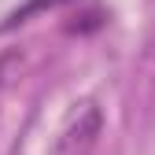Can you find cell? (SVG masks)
<instances>
[{
    "label": "cell",
    "mask_w": 155,
    "mask_h": 155,
    "mask_svg": "<svg viewBox=\"0 0 155 155\" xmlns=\"http://www.w3.org/2000/svg\"><path fill=\"white\" fill-rule=\"evenodd\" d=\"M55 4H67V0H26L22 8H15V11H11V18H8L0 30H8V26H15V22H22V18H30L33 11H48V8H55Z\"/></svg>",
    "instance_id": "cell-2"
},
{
    "label": "cell",
    "mask_w": 155,
    "mask_h": 155,
    "mask_svg": "<svg viewBox=\"0 0 155 155\" xmlns=\"http://www.w3.org/2000/svg\"><path fill=\"white\" fill-rule=\"evenodd\" d=\"M96 133H100V111H96V107H89L81 118L74 122V129H70V140H74V144H78V140H81V144H89Z\"/></svg>",
    "instance_id": "cell-1"
}]
</instances>
